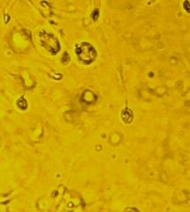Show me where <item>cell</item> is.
<instances>
[{
  "label": "cell",
  "mask_w": 190,
  "mask_h": 212,
  "mask_svg": "<svg viewBox=\"0 0 190 212\" xmlns=\"http://www.w3.org/2000/svg\"><path fill=\"white\" fill-rule=\"evenodd\" d=\"M76 51L79 56V58H81V61L85 62V63H91L93 60H95V49L88 43H81Z\"/></svg>",
  "instance_id": "6da1fadb"
}]
</instances>
